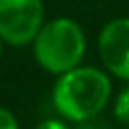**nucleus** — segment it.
I'll list each match as a JSON object with an SVG mask.
<instances>
[{
  "label": "nucleus",
  "mask_w": 129,
  "mask_h": 129,
  "mask_svg": "<svg viewBox=\"0 0 129 129\" xmlns=\"http://www.w3.org/2000/svg\"><path fill=\"white\" fill-rule=\"evenodd\" d=\"M99 56L105 69L123 81H129V16L109 20L99 32Z\"/></svg>",
  "instance_id": "4"
},
{
  "label": "nucleus",
  "mask_w": 129,
  "mask_h": 129,
  "mask_svg": "<svg viewBox=\"0 0 129 129\" xmlns=\"http://www.w3.org/2000/svg\"><path fill=\"white\" fill-rule=\"evenodd\" d=\"M2 50H4V40L0 38V56H2Z\"/></svg>",
  "instance_id": "9"
},
{
  "label": "nucleus",
  "mask_w": 129,
  "mask_h": 129,
  "mask_svg": "<svg viewBox=\"0 0 129 129\" xmlns=\"http://www.w3.org/2000/svg\"><path fill=\"white\" fill-rule=\"evenodd\" d=\"M77 129H109V127H107V125H103V123H95V121H89V123L77 125Z\"/></svg>",
  "instance_id": "8"
},
{
  "label": "nucleus",
  "mask_w": 129,
  "mask_h": 129,
  "mask_svg": "<svg viewBox=\"0 0 129 129\" xmlns=\"http://www.w3.org/2000/svg\"><path fill=\"white\" fill-rule=\"evenodd\" d=\"M34 58L42 71L50 75H67L81 67L87 50V38L83 26L69 18L56 16L48 20L32 42Z\"/></svg>",
  "instance_id": "2"
},
{
  "label": "nucleus",
  "mask_w": 129,
  "mask_h": 129,
  "mask_svg": "<svg viewBox=\"0 0 129 129\" xmlns=\"http://www.w3.org/2000/svg\"><path fill=\"white\" fill-rule=\"evenodd\" d=\"M34 129H71L64 121H60V119H44V121H40Z\"/></svg>",
  "instance_id": "7"
},
{
  "label": "nucleus",
  "mask_w": 129,
  "mask_h": 129,
  "mask_svg": "<svg viewBox=\"0 0 129 129\" xmlns=\"http://www.w3.org/2000/svg\"><path fill=\"white\" fill-rule=\"evenodd\" d=\"M42 0H0V38L10 46H26L44 26Z\"/></svg>",
  "instance_id": "3"
},
{
  "label": "nucleus",
  "mask_w": 129,
  "mask_h": 129,
  "mask_svg": "<svg viewBox=\"0 0 129 129\" xmlns=\"http://www.w3.org/2000/svg\"><path fill=\"white\" fill-rule=\"evenodd\" d=\"M0 129H20L18 119L14 117V113L4 109V107H0Z\"/></svg>",
  "instance_id": "6"
},
{
  "label": "nucleus",
  "mask_w": 129,
  "mask_h": 129,
  "mask_svg": "<svg viewBox=\"0 0 129 129\" xmlns=\"http://www.w3.org/2000/svg\"><path fill=\"white\" fill-rule=\"evenodd\" d=\"M111 99V79L95 67H79L60 75L52 89L56 113L77 125L93 121Z\"/></svg>",
  "instance_id": "1"
},
{
  "label": "nucleus",
  "mask_w": 129,
  "mask_h": 129,
  "mask_svg": "<svg viewBox=\"0 0 129 129\" xmlns=\"http://www.w3.org/2000/svg\"><path fill=\"white\" fill-rule=\"evenodd\" d=\"M113 113H115V119L119 123L129 125V85L117 95L115 105H113Z\"/></svg>",
  "instance_id": "5"
}]
</instances>
